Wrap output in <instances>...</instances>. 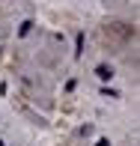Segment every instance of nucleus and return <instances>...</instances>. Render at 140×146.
<instances>
[{
    "instance_id": "1",
    "label": "nucleus",
    "mask_w": 140,
    "mask_h": 146,
    "mask_svg": "<svg viewBox=\"0 0 140 146\" xmlns=\"http://www.w3.org/2000/svg\"><path fill=\"white\" fill-rule=\"evenodd\" d=\"M96 75H98V78H102V81H107V78L113 75V72L107 69V66H98V69H96Z\"/></svg>"
},
{
    "instance_id": "2",
    "label": "nucleus",
    "mask_w": 140,
    "mask_h": 146,
    "mask_svg": "<svg viewBox=\"0 0 140 146\" xmlns=\"http://www.w3.org/2000/svg\"><path fill=\"white\" fill-rule=\"evenodd\" d=\"M98 146H110V143H107V140H98Z\"/></svg>"
},
{
    "instance_id": "3",
    "label": "nucleus",
    "mask_w": 140,
    "mask_h": 146,
    "mask_svg": "<svg viewBox=\"0 0 140 146\" xmlns=\"http://www.w3.org/2000/svg\"><path fill=\"white\" fill-rule=\"evenodd\" d=\"M0 146H3V143H0Z\"/></svg>"
}]
</instances>
